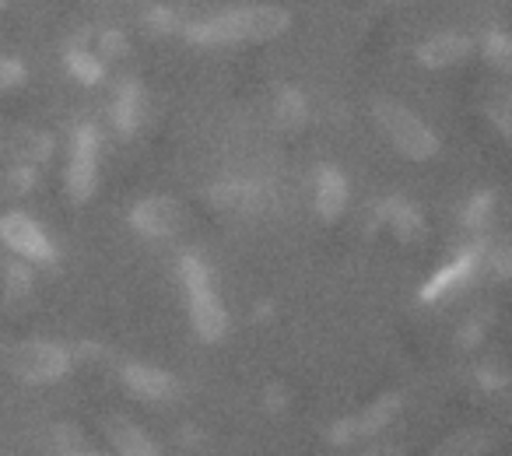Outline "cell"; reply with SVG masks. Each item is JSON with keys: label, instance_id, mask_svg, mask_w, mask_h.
<instances>
[{"label": "cell", "instance_id": "cell-4", "mask_svg": "<svg viewBox=\"0 0 512 456\" xmlns=\"http://www.w3.org/2000/svg\"><path fill=\"white\" fill-rule=\"evenodd\" d=\"M8 369L15 372L22 383H32V386L57 383V379H64L67 369H71V351L53 341H22L11 348Z\"/></svg>", "mask_w": 512, "mask_h": 456}, {"label": "cell", "instance_id": "cell-2", "mask_svg": "<svg viewBox=\"0 0 512 456\" xmlns=\"http://www.w3.org/2000/svg\"><path fill=\"white\" fill-rule=\"evenodd\" d=\"M179 278H183L186 288V302H190V320L193 330L204 344H218L228 330V313L218 299V288H214V278L207 271V264L197 257V253H183L179 257Z\"/></svg>", "mask_w": 512, "mask_h": 456}, {"label": "cell", "instance_id": "cell-24", "mask_svg": "<svg viewBox=\"0 0 512 456\" xmlns=\"http://www.w3.org/2000/svg\"><path fill=\"white\" fill-rule=\"evenodd\" d=\"M484 53H488L491 60H495V64H509V57H512V43L509 39L502 36V32H495V36L488 39V43H484Z\"/></svg>", "mask_w": 512, "mask_h": 456}, {"label": "cell", "instance_id": "cell-20", "mask_svg": "<svg viewBox=\"0 0 512 456\" xmlns=\"http://www.w3.org/2000/svg\"><path fill=\"white\" fill-rule=\"evenodd\" d=\"M53 141L46 134H36V130H22V137H18V155L25 158V162H43L46 155H50Z\"/></svg>", "mask_w": 512, "mask_h": 456}, {"label": "cell", "instance_id": "cell-10", "mask_svg": "<svg viewBox=\"0 0 512 456\" xmlns=\"http://www.w3.org/2000/svg\"><path fill=\"white\" fill-rule=\"evenodd\" d=\"M397 411H400V397H397V393H390V397L376 400V404H372L365 414H358V418L337 425L334 428V442H351V439H358V435H376Z\"/></svg>", "mask_w": 512, "mask_h": 456}, {"label": "cell", "instance_id": "cell-22", "mask_svg": "<svg viewBox=\"0 0 512 456\" xmlns=\"http://www.w3.org/2000/svg\"><path fill=\"white\" fill-rule=\"evenodd\" d=\"M491 207H495V193H477L474 204L467 207V225L470 228H481L484 221L491 218Z\"/></svg>", "mask_w": 512, "mask_h": 456}, {"label": "cell", "instance_id": "cell-7", "mask_svg": "<svg viewBox=\"0 0 512 456\" xmlns=\"http://www.w3.org/2000/svg\"><path fill=\"white\" fill-rule=\"evenodd\" d=\"M130 225L141 232L144 239H169L183 225V207L172 197H144L130 211Z\"/></svg>", "mask_w": 512, "mask_h": 456}, {"label": "cell", "instance_id": "cell-25", "mask_svg": "<svg viewBox=\"0 0 512 456\" xmlns=\"http://www.w3.org/2000/svg\"><path fill=\"white\" fill-rule=\"evenodd\" d=\"M127 50V39L120 36V32H106L102 36V53H109V57H116V53Z\"/></svg>", "mask_w": 512, "mask_h": 456}, {"label": "cell", "instance_id": "cell-14", "mask_svg": "<svg viewBox=\"0 0 512 456\" xmlns=\"http://www.w3.org/2000/svg\"><path fill=\"white\" fill-rule=\"evenodd\" d=\"M211 200L221 207V211H256L264 204V190L256 183H242V179H232V183H218L211 190Z\"/></svg>", "mask_w": 512, "mask_h": 456}, {"label": "cell", "instance_id": "cell-18", "mask_svg": "<svg viewBox=\"0 0 512 456\" xmlns=\"http://www.w3.org/2000/svg\"><path fill=\"white\" fill-rule=\"evenodd\" d=\"M274 113H278L281 130H299L309 116V106H306V99H302V92L285 88V92L278 95V109H274Z\"/></svg>", "mask_w": 512, "mask_h": 456}, {"label": "cell", "instance_id": "cell-13", "mask_svg": "<svg viewBox=\"0 0 512 456\" xmlns=\"http://www.w3.org/2000/svg\"><path fill=\"white\" fill-rule=\"evenodd\" d=\"M141 113H144V92L141 81L127 78L116 88V102H113V123L120 130V137H134L141 127Z\"/></svg>", "mask_w": 512, "mask_h": 456}, {"label": "cell", "instance_id": "cell-12", "mask_svg": "<svg viewBox=\"0 0 512 456\" xmlns=\"http://www.w3.org/2000/svg\"><path fill=\"white\" fill-rule=\"evenodd\" d=\"M344 204H348V179L334 165H323L316 172V211H320L323 221H334L341 218Z\"/></svg>", "mask_w": 512, "mask_h": 456}, {"label": "cell", "instance_id": "cell-19", "mask_svg": "<svg viewBox=\"0 0 512 456\" xmlns=\"http://www.w3.org/2000/svg\"><path fill=\"white\" fill-rule=\"evenodd\" d=\"M32 288V271L25 260H4V299L22 302Z\"/></svg>", "mask_w": 512, "mask_h": 456}, {"label": "cell", "instance_id": "cell-16", "mask_svg": "<svg viewBox=\"0 0 512 456\" xmlns=\"http://www.w3.org/2000/svg\"><path fill=\"white\" fill-rule=\"evenodd\" d=\"M379 218L390 221L393 232H397L400 239H407V243H411L414 236H421V228H425V221H421L418 207L407 204V200H397V197L386 200V204L379 207Z\"/></svg>", "mask_w": 512, "mask_h": 456}, {"label": "cell", "instance_id": "cell-27", "mask_svg": "<svg viewBox=\"0 0 512 456\" xmlns=\"http://www.w3.org/2000/svg\"><path fill=\"white\" fill-rule=\"evenodd\" d=\"M32 183H36V169L25 165V169L15 172V190H32Z\"/></svg>", "mask_w": 512, "mask_h": 456}, {"label": "cell", "instance_id": "cell-15", "mask_svg": "<svg viewBox=\"0 0 512 456\" xmlns=\"http://www.w3.org/2000/svg\"><path fill=\"white\" fill-rule=\"evenodd\" d=\"M106 435L120 453H134V456H148V453H158V446L127 418H113L106 425Z\"/></svg>", "mask_w": 512, "mask_h": 456}, {"label": "cell", "instance_id": "cell-3", "mask_svg": "<svg viewBox=\"0 0 512 456\" xmlns=\"http://www.w3.org/2000/svg\"><path fill=\"white\" fill-rule=\"evenodd\" d=\"M372 116L383 127V134L390 137V144L411 162H428V158L439 155V137L435 130L421 120L418 113H411L407 106H400L397 99L383 95V99L372 106Z\"/></svg>", "mask_w": 512, "mask_h": 456}, {"label": "cell", "instance_id": "cell-17", "mask_svg": "<svg viewBox=\"0 0 512 456\" xmlns=\"http://www.w3.org/2000/svg\"><path fill=\"white\" fill-rule=\"evenodd\" d=\"M67 71H71L81 85H99L102 74H106V67H102V60L95 57L92 50H81V46H74V50L67 53Z\"/></svg>", "mask_w": 512, "mask_h": 456}, {"label": "cell", "instance_id": "cell-21", "mask_svg": "<svg viewBox=\"0 0 512 456\" xmlns=\"http://www.w3.org/2000/svg\"><path fill=\"white\" fill-rule=\"evenodd\" d=\"M25 81V64L15 57H0V92L8 88H18Z\"/></svg>", "mask_w": 512, "mask_h": 456}, {"label": "cell", "instance_id": "cell-6", "mask_svg": "<svg viewBox=\"0 0 512 456\" xmlns=\"http://www.w3.org/2000/svg\"><path fill=\"white\" fill-rule=\"evenodd\" d=\"M0 243L8 246L11 253H18L22 260H29V264H57V246L46 236V228L22 211H8L0 218Z\"/></svg>", "mask_w": 512, "mask_h": 456}, {"label": "cell", "instance_id": "cell-11", "mask_svg": "<svg viewBox=\"0 0 512 456\" xmlns=\"http://www.w3.org/2000/svg\"><path fill=\"white\" fill-rule=\"evenodd\" d=\"M123 383L141 400H169L176 393V379L165 369H155V365H127L123 369Z\"/></svg>", "mask_w": 512, "mask_h": 456}, {"label": "cell", "instance_id": "cell-9", "mask_svg": "<svg viewBox=\"0 0 512 456\" xmlns=\"http://www.w3.org/2000/svg\"><path fill=\"white\" fill-rule=\"evenodd\" d=\"M474 264H477V250H463L456 260H449L446 267H439V271L432 274V281H425L418 292L421 302H439L446 292H453L456 285H463V281L474 274Z\"/></svg>", "mask_w": 512, "mask_h": 456}, {"label": "cell", "instance_id": "cell-8", "mask_svg": "<svg viewBox=\"0 0 512 456\" xmlns=\"http://www.w3.org/2000/svg\"><path fill=\"white\" fill-rule=\"evenodd\" d=\"M474 50L467 36H456V32H442V36H432L428 43L418 46V60L428 67V71H442V67H453L460 60H467V53Z\"/></svg>", "mask_w": 512, "mask_h": 456}, {"label": "cell", "instance_id": "cell-23", "mask_svg": "<svg viewBox=\"0 0 512 456\" xmlns=\"http://www.w3.org/2000/svg\"><path fill=\"white\" fill-rule=\"evenodd\" d=\"M53 435H57V446L64 449V453H88V442L85 439H78V428H53Z\"/></svg>", "mask_w": 512, "mask_h": 456}, {"label": "cell", "instance_id": "cell-26", "mask_svg": "<svg viewBox=\"0 0 512 456\" xmlns=\"http://www.w3.org/2000/svg\"><path fill=\"white\" fill-rule=\"evenodd\" d=\"M148 25H151V29H155V32L172 29V18H169V11H162V8H158V11H151V15H148Z\"/></svg>", "mask_w": 512, "mask_h": 456}, {"label": "cell", "instance_id": "cell-28", "mask_svg": "<svg viewBox=\"0 0 512 456\" xmlns=\"http://www.w3.org/2000/svg\"><path fill=\"white\" fill-rule=\"evenodd\" d=\"M0 8H4V0H0Z\"/></svg>", "mask_w": 512, "mask_h": 456}, {"label": "cell", "instance_id": "cell-1", "mask_svg": "<svg viewBox=\"0 0 512 456\" xmlns=\"http://www.w3.org/2000/svg\"><path fill=\"white\" fill-rule=\"evenodd\" d=\"M292 15L285 8H274V4H249V8H232L221 11L204 22L186 25V43L193 46H239V43H267V39H278L281 32H288Z\"/></svg>", "mask_w": 512, "mask_h": 456}, {"label": "cell", "instance_id": "cell-5", "mask_svg": "<svg viewBox=\"0 0 512 456\" xmlns=\"http://www.w3.org/2000/svg\"><path fill=\"white\" fill-rule=\"evenodd\" d=\"M99 158H102V137L92 123H81L71 141V162H67V193L74 204L92 200L99 186Z\"/></svg>", "mask_w": 512, "mask_h": 456}]
</instances>
